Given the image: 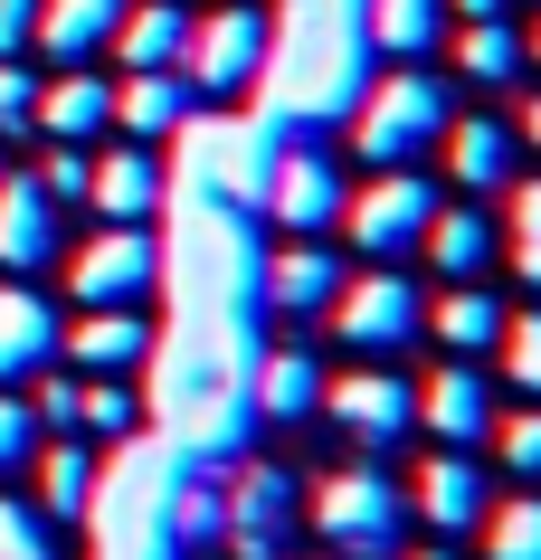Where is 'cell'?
I'll list each match as a JSON object with an SVG mask.
<instances>
[{
  "label": "cell",
  "instance_id": "1",
  "mask_svg": "<svg viewBox=\"0 0 541 560\" xmlns=\"http://www.w3.org/2000/svg\"><path fill=\"white\" fill-rule=\"evenodd\" d=\"M447 86L437 77H419V67H390L380 86L361 95V115H352V143L380 162V172H409L427 143H447Z\"/></svg>",
  "mask_w": 541,
  "mask_h": 560
},
{
  "label": "cell",
  "instance_id": "2",
  "mask_svg": "<svg viewBox=\"0 0 541 560\" xmlns=\"http://www.w3.org/2000/svg\"><path fill=\"white\" fill-rule=\"evenodd\" d=\"M314 532H324L332 551H352V560H390L399 532H409V494L380 466H342V475L314 485Z\"/></svg>",
  "mask_w": 541,
  "mask_h": 560
},
{
  "label": "cell",
  "instance_id": "3",
  "mask_svg": "<svg viewBox=\"0 0 541 560\" xmlns=\"http://www.w3.org/2000/svg\"><path fill=\"white\" fill-rule=\"evenodd\" d=\"M190 86L200 95H238V86H257L275 67V20L267 10H247V0H228V10H210V20H190Z\"/></svg>",
  "mask_w": 541,
  "mask_h": 560
},
{
  "label": "cell",
  "instance_id": "4",
  "mask_svg": "<svg viewBox=\"0 0 541 560\" xmlns=\"http://www.w3.org/2000/svg\"><path fill=\"white\" fill-rule=\"evenodd\" d=\"M427 219H437V180H419V162H409V172H380L371 190H352V200H342L352 247H361V257H380V266L409 257V247L427 237Z\"/></svg>",
  "mask_w": 541,
  "mask_h": 560
},
{
  "label": "cell",
  "instance_id": "5",
  "mask_svg": "<svg viewBox=\"0 0 541 560\" xmlns=\"http://www.w3.org/2000/svg\"><path fill=\"white\" fill-rule=\"evenodd\" d=\"M332 332L352 352H399L409 332H427V304H419V285L399 266H371V276H342L332 285Z\"/></svg>",
  "mask_w": 541,
  "mask_h": 560
},
{
  "label": "cell",
  "instance_id": "6",
  "mask_svg": "<svg viewBox=\"0 0 541 560\" xmlns=\"http://www.w3.org/2000/svg\"><path fill=\"white\" fill-rule=\"evenodd\" d=\"M152 276H162V247H152L143 229L105 219V229L67 257V295L77 304H133V295H152Z\"/></svg>",
  "mask_w": 541,
  "mask_h": 560
},
{
  "label": "cell",
  "instance_id": "7",
  "mask_svg": "<svg viewBox=\"0 0 541 560\" xmlns=\"http://www.w3.org/2000/svg\"><path fill=\"white\" fill-rule=\"evenodd\" d=\"M257 200L285 219L295 237H324L332 219H342V172H332V152H314V143H285V152H267V180H257Z\"/></svg>",
  "mask_w": 541,
  "mask_h": 560
},
{
  "label": "cell",
  "instance_id": "8",
  "mask_svg": "<svg viewBox=\"0 0 541 560\" xmlns=\"http://www.w3.org/2000/svg\"><path fill=\"white\" fill-rule=\"evenodd\" d=\"M324 399H332V428L361 438V446H399L419 428V389L399 381V371H342Z\"/></svg>",
  "mask_w": 541,
  "mask_h": 560
},
{
  "label": "cell",
  "instance_id": "9",
  "mask_svg": "<svg viewBox=\"0 0 541 560\" xmlns=\"http://www.w3.org/2000/svg\"><path fill=\"white\" fill-rule=\"evenodd\" d=\"M219 532L238 541V560H275L285 532H295V485L275 466H247L238 485H228V503H219Z\"/></svg>",
  "mask_w": 541,
  "mask_h": 560
},
{
  "label": "cell",
  "instance_id": "10",
  "mask_svg": "<svg viewBox=\"0 0 541 560\" xmlns=\"http://www.w3.org/2000/svg\"><path fill=\"white\" fill-rule=\"evenodd\" d=\"M58 257V200L38 190V172H0V266L38 276Z\"/></svg>",
  "mask_w": 541,
  "mask_h": 560
},
{
  "label": "cell",
  "instance_id": "11",
  "mask_svg": "<svg viewBox=\"0 0 541 560\" xmlns=\"http://www.w3.org/2000/svg\"><path fill=\"white\" fill-rule=\"evenodd\" d=\"M48 361H58V314H48V295L20 276V285H0V389L38 381Z\"/></svg>",
  "mask_w": 541,
  "mask_h": 560
},
{
  "label": "cell",
  "instance_id": "12",
  "mask_svg": "<svg viewBox=\"0 0 541 560\" xmlns=\"http://www.w3.org/2000/svg\"><path fill=\"white\" fill-rule=\"evenodd\" d=\"M86 200H95V219H124V229H143L152 209H162V162H152L143 143L95 152V162H86Z\"/></svg>",
  "mask_w": 541,
  "mask_h": 560
},
{
  "label": "cell",
  "instance_id": "13",
  "mask_svg": "<svg viewBox=\"0 0 541 560\" xmlns=\"http://www.w3.org/2000/svg\"><path fill=\"white\" fill-rule=\"evenodd\" d=\"M419 428H437L447 446H475L484 428H494V389H484L475 361H447V371L419 389Z\"/></svg>",
  "mask_w": 541,
  "mask_h": 560
},
{
  "label": "cell",
  "instance_id": "14",
  "mask_svg": "<svg viewBox=\"0 0 541 560\" xmlns=\"http://www.w3.org/2000/svg\"><path fill=\"white\" fill-rule=\"evenodd\" d=\"M30 124L48 133V143H95V133L115 124V86H105L95 67H67L58 86H38V115Z\"/></svg>",
  "mask_w": 541,
  "mask_h": 560
},
{
  "label": "cell",
  "instance_id": "15",
  "mask_svg": "<svg viewBox=\"0 0 541 560\" xmlns=\"http://www.w3.org/2000/svg\"><path fill=\"white\" fill-rule=\"evenodd\" d=\"M58 352L86 361V371H133V361H152V324L133 304H86V324L58 332Z\"/></svg>",
  "mask_w": 541,
  "mask_h": 560
},
{
  "label": "cell",
  "instance_id": "16",
  "mask_svg": "<svg viewBox=\"0 0 541 560\" xmlns=\"http://www.w3.org/2000/svg\"><path fill=\"white\" fill-rule=\"evenodd\" d=\"M409 503H419L437 532L484 523V475H475V456H466V446H437V456L419 466V494H409Z\"/></svg>",
  "mask_w": 541,
  "mask_h": 560
},
{
  "label": "cell",
  "instance_id": "17",
  "mask_svg": "<svg viewBox=\"0 0 541 560\" xmlns=\"http://www.w3.org/2000/svg\"><path fill=\"white\" fill-rule=\"evenodd\" d=\"M115 20H124V0H38V48L58 67H86L95 48H115Z\"/></svg>",
  "mask_w": 541,
  "mask_h": 560
},
{
  "label": "cell",
  "instance_id": "18",
  "mask_svg": "<svg viewBox=\"0 0 541 560\" xmlns=\"http://www.w3.org/2000/svg\"><path fill=\"white\" fill-rule=\"evenodd\" d=\"M115 124L124 133H172V124H190V77L180 67H124V86H115Z\"/></svg>",
  "mask_w": 541,
  "mask_h": 560
},
{
  "label": "cell",
  "instance_id": "19",
  "mask_svg": "<svg viewBox=\"0 0 541 560\" xmlns=\"http://www.w3.org/2000/svg\"><path fill=\"white\" fill-rule=\"evenodd\" d=\"M247 409H257V418H314V409H324V361L304 352V342L267 352V361H257V381H247Z\"/></svg>",
  "mask_w": 541,
  "mask_h": 560
},
{
  "label": "cell",
  "instance_id": "20",
  "mask_svg": "<svg viewBox=\"0 0 541 560\" xmlns=\"http://www.w3.org/2000/svg\"><path fill=\"white\" fill-rule=\"evenodd\" d=\"M427 266L447 276V285H475L484 266H494V229H484V209H447L437 200V219H427Z\"/></svg>",
  "mask_w": 541,
  "mask_h": 560
},
{
  "label": "cell",
  "instance_id": "21",
  "mask_svg": "<svg viewBox=\"0 0 541 560\" xmlns=\"http://www.w3.org/2000/svg\"><path fill=\"white\" fill-rule=\"evenodd\" d=\"M513 124H447V172H456V190H513Z\"/></svg>",
  "mask_w": 541,
  "mask_h": 560
},
{
  "label": "cell",
  "instance_id": "22",
  "mask_svg": "<svg viewBox=\"0 0 541 560\" xmlns=\"http://www.w3.org/2000/svg\"><path fill=\"white\" fill-rule=\"evenodd\" d=\"M427 332H437V342H447L456 361H475V352H494V342H504V304H494V285H447V304H437V314H427Z\"/></svg>",
  "mask_w": 541,
  "mask_h": 560
},
{
  "label": "cell",
  "instance_id": "23",
  "mask_svg": "<svg viewBox=\"0 0 541 560\" xmlns=\"http://www.w3.org/2000/svg\"><path fill=\"white\" fill-rule=\"evenodd\" d=\"M361 30H371V48H380V58H427V48H437V38H447V0H371V10H361Z\"/></svg>",
  "mask_w": 541,
  "mask_h": 560
},
{
  "label": "cell",
  "instance_id": "24",
  "mask_svg": "<svg viewBox=\"0 0 541 560\" xmlns=\"http://www.w3.org/2000/svg\"><path fill=\"white\" fill-rule=\"evenodd\" d=\"M332 285H342V266H332L324 237H295V247L267 266V304H285V314H324Z\"/></svg>",
  "mask_w": 541,
  "mask_h": 560
},
{
  "label": "cell",
  "instance_id": "25",
  "mask_svg": "<svg viewBox=\"0 0 541 560\" xmlns=\"http://www.w3.org/2000/svg\"><path fill=\"white\" fill-rule=\"evenodd\" d=\"M190 48V20H180V0H133L115 20V58L124 67H180Z\"/></svg>",
  "mask_w": 541,
  "mask_h": 560
},
{
  "label": "cell",
  "instance_id": "26",
  "mask_svg": "<svg viewBox=\"0 0 541 560\" xmlns=\"http://www.w3.org/2000/svg\"><path fill=\"white\" fill-rule=\"evenodd\" d=\"M38 513H58V523L95 513V456L86 446H48L38 456Z\"/></svg>",
  "mask_w": 541,
  "mask_h": 560
},
{
  "label": "cell",
  "instance_id": "27",
  "mask_svg": "<svg viewBox=\"0 0 541 560\" xmlns=\"http://www.w3.org/2000/svg\"><path fill=\"white\" fill-rule=\"evenodd\" d=\"M456 67H466L475 86H513V77H522V38H513L504 20H466V30H456Z\"/></svg>",
  "mask_w": 541,
  "mask_h": 560
},
{
  "label": "cell",
  "instance_id": "28",
  "mask_svg": "<svg viewBox=\"0 0 541 560\" xmlns=\"http://www.w3.org/2000/svg\"><path fill=\"white\" fill-rule=\"evenodd\" d=\"M484 551L494 560H541V494H504L484 513Z\"/></svg>",
  "mask_w": 541,
  "mask_h": 560
},
{
  "label": "cell",
  "instance_id": "29",
  "mask_svg": "<svg viewBox=\"0 0 541 560\" xmlns=\"http://www.w3.org/2000/svg\"><path fill=\"white\" fill-rule=\"evenodd\" d=\"M77 428H95V438H133L143 409H133V389H124L115 371H95V381L77 389Z\"/></svg>",
  "mask_w": 541,
  "mask_h": 560
},
{
  "label": "cell",
  "instance_id": "30",
  "mask_svg": "<svg viewBox=\"0 0 541 560\" xmlns=\"http://www.w3.org/2000/svg\"><path fill=\"white\" fill-rule=\"evenodd\" d=\"M0 560H58V541H48V523H38L20 494H0Z\"/></svg>",
  "mask_w": 541,
  "mask_h": 560
},
{
  "label": "cell",
  "instance_id": "31",
  "mask_svg": "<svg viewBox=\"0 0 541 560\" xmlns=\"http://www.w3.org/2000/svg\"><path fill=\"white\" fill-rule=\"evenodd\" d=\"M30 456H38V409L20 389H0V475H20Z\"/></svg>",
  "mask_w": 541,
  "mask_h": 560
},
{
  "label": "cell",
  "instance_id": "32",
  "mask_svg": "<svg viewBox=\"0 0 541 560\" xmlns=\"http://www.w3.org/2000/svg\"><path fill=\"white\" fill-rule=\"evenodd\" d=\"M494 352H504V371L541 399V314H504V342H494Z\"/></svg>",
  "mask_w": 541,
  "mask_h": 560
},
{
  "label": "cell",
  "instance_id": "33",
  "mask_svg": "<svg viewBox=\"0 0 541 560\" xmlns=\"http://www.w3.org/2000/svg\"><path fill=\"white\" fill-rule=\"evenodd\" d=\"M513 266L541 285V180H522V190H513Z\"/></svg>",
  "mask_w": 541,
  "mask_h": 560
},
{
  "label": "cell",
  "instance_id": "34",
  "mask_svg": "<svg viewBox=\"0 0 541 560\" xmlns=\"http://www.w3.org/2000/svg\"><path fill=\"white\" fill-rule=\"evenodd\" d=\"M30 115H38V77L20 58H0V133H30Z\"/></svg>",
  "mask_w": 541,
  "mask_h": 560
},
{
  "label": "cell",
  "instance_id": "35",
  "mask_svg": "<svg viewBox=\"0 0 541 560\" xmlns=\"http://www.w3.org/2000/svg\"><path fill=\"white\" fill-rule=\"evenodd\" d=\"M38 190H48V200H86V143H48Z\"/></svg>",
  "mask_w": 541,
  "mask_h": 560
},
{
  "label": "cell",
  "instance_id": "36",
  "mask_svg": "<svg viewBox=\"0 0 541 560\" xmlns=\"http://www.w3.org/2000/svg\"><path fill=\"white\" fill-rule=\"evenodd\" d=\"M494 446H504V466H513V475H541V409L504 418V428H494Z\"/></svg>",
  "mask_w": 541,
  "mask_h": 560
},
{
  "label": "cell",
  "instance_id": "37",
  "mask_svg": "<svg viewBox=\"0 0 541 560\" xmlns=\"http://www.w3.org/2000/svg\"><path fill=\"white\" fill-rule=\"evenodd\" d=\"M30 409H38V428H77V381H58V371H48Z\"/></svg>",
  "mask_w": 541,
  "mask_h": 560
},
{
  "label": "cell",
  "instance_id": "38",
  "mask_svg": "<svg viewBox=\"0 0 541 560\" xmlns=\"http://www.w3.org/2000/svg\"><path fill=\"white\" fill-rule=\"evenodd\" d=\"M30 30H38V0H0V58H30Z\"/></svg>",
  "mask_w": 541,
  "mask_h": 560
},
{
  "label": "cell",
  "instance_id": "39",
  "mask_svg": "<svg viewBox=\"0 0 541 560\" xmlns=\"http://www.w3.org/2000/svg\"><path fill=\"white\" fill-rule=\"evenodd\" d=\"M456 20H504V0H447Z\"/></svg>",
  "mask_w": 541,
  "mask_h": 560
},
{
  "label": "cell",
  "instance_id": "40",
  "mask_svg": "<svg viewBox=\"0 0 541 560\" xmlns=\"http://www.w3.org/2000/svg\"><path fill=\"white\" fill-rule=\"evenodd\" d=\"M522 143H541V95H532V105H522Z\"/></svg>",
  "mask_w": 541,
  "mask_h": 560
},
{
  "label": "cell",
  "instance_id": "41",
  "mask_svg": "<svg viewBox=\"0 0 541 560\" xmlns=\"http://www.w3.org/2000/svg\"><path fill=\"white\" fill-rule=\"evenodd\" d=\"M522 58H541V30H532V38H522Z\"/></svg>",
  "mask_w": 541,
  "mask_h": 560
},
{
  "label": "cell",
  "instance_id": "42",
  "mask_svg": "<svg viewBox=\"0 0 541 560\" xmlns=\"http://www.w3.org/2000/svg\"><path fill=\"white\" fill-rule=\"evenodd\" d=\"M419 560H456V551H419Z\"/></svg>",
  "mask_w": 541,
  "mask_h": 560
}]
</instances>
